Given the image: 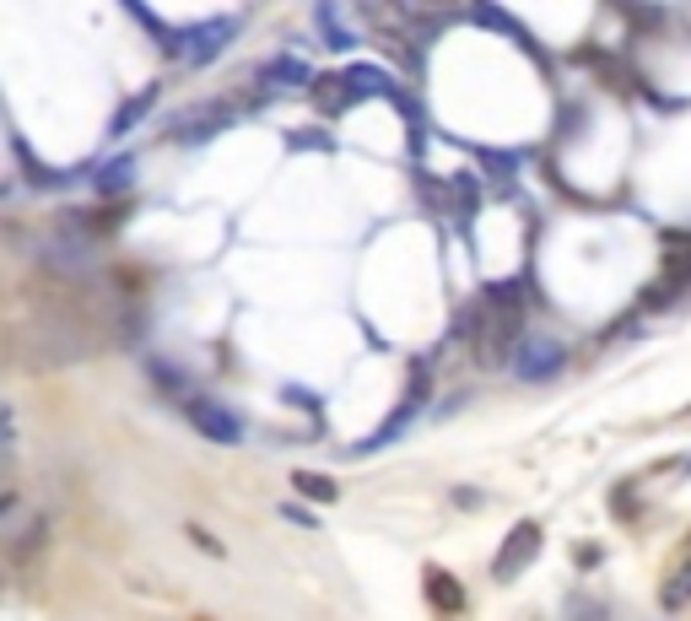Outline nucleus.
Masks as SVG:
<instances>
[{
  "label": "nucleus",
  "mask_w": 691,
  "mask_h": 621,
  "mask_svg": "<svg viewBox=\"0 0 691 621\" xmlns=\"http://www.w3.org/2000/svg\"><path fill=\"white\" fill-rule=\"evenodd\" d=\"M518 319H524V292H518V281L492 287L481 303H476V313H470V341L481 346L486 362L503 357V351L518 341Z\"/></svg>",
  "instance_id": "1"
},
{
  "label": "nucleus",
  "mask_w": 691,
  "mask_h": 621,
  "mask_svg": "<svg viewBox=\"0 0 691 621\" xmlns=\"http://www.w3.org/2000/svg\"><path fill=\"white\" fill-rule=\"evenodd\" d=\"M184 416L206 433L211 444H239L243 438V421L227 411L222 400H211V395H189V400H184Z\"/></svg>",
  "instance_id": "2"
},
{
  "label": "nucleus",
  "mask_w": 691,
  "mask_h": 621,
  "mask_svg": "<svg viewBox=\"0 0 691 621\" xmlns=\"http://www.w3.org/2000/svg\"><path fill=\"white\" fill-rule=\"evenodd\" d=\"M239 33V17H222V22H201V28H189V33H173V55H189V60H211V55H222L227 49V38Z\"/></svg>",
  "instance_id": "3"
},
{
  "label": "nucleus",
  "mask_w": 691,
  "mask_h": 621,
  "mask_svg": "<svg viewBox=\"0 0 691 621\" xmlns=\"http://www.w3.org/2000/svg\"><path fill=\"white\" fill-rule=\"evenodd\" d=\"M562 346L556 341H518L514 351V368H518V379L524 384H541V379H552V373H562Z\"/></svg>",
  "instance_id": "4"
},
{
  "label": "nucleus",
  "mask_w": 691,
  "mask_h": 621,
  "mask_svg": "<svg viewBox=\"0 0 691 621\" xmlns=\"http://www.w3.org/2000/svg\"><path fill=\"white\" fill-rule=\"evenodd\" d=\"M535 552H541V524H518L514 535L503 541V552H497V579H514V573H524L529 562H535Z\"/></svg>",
  "instance_id": "5"
},
{
  "label": "nucleus",
  "mask_w": 691,
  "mask_h": 621,
  "mask_svg": "<svg viewBox=\"0 0 691 621\" xmlns=\"http://www.w3.org/2000/svg\"><path fill=\"white\" fill-rule=\"evenodd\" d=\"M227 125H233V108L227 104H201V108H189V114H178L173 136L178 140H206V136H216V130H227Z\"/></svg>",
  "instance_id": "6"
},
{
  "label": "nucleus",
  "mask_w": 691,
  "mask_h": 621,
  "mask_svg": "<svg viewBox=\"0 0 691 621\" xmlns=\"http://www.w3.org/2000/svg\"><path fill=\"white\" fill-rule=\"evenodd\" d=\"M260 81H271V87L286 93V87H303V81H309V66H303L298 55H276V60L260 66Z\"/></svg>",
  "instance_id": "7"
},
{
  "label": "nucleus",
  "mask_w": 691,
  "mask_h": 621,
  "mask_svg": "<svg viewBox=\"0 0 691 621\" xmlns=\"http://www.w3.org/2000/svg\"><path fill=\"white\" fill-rule=\"evenodd\" d=\"M659 605H664V611H687V605H691V556H681V567L664 579V589H659Z\"/></svg>",
  "instance_id": "8"
},
{
  "label": "nucleus",
  "mask_w": 691,
  "mask_h": 621,
  "mask_svg": "<svg viewBox=\"0 0 691 621\" xmlns=\"http://www.w3.org/2000/svg\"><path fill=\"white\" fill-rule=\"evenodd\" d=\"M427 594H438V600H444V611H459V605H465V589L454 584L449 573H427Z\"/></svg>",
  "instance_id": "9"
},
{
  "label": "nucleus",
  "mask_w": 691,
  "mask_h": 621,
  "mask_svg": "<svg viewBox=\"0 0 691 621\" xmlns=\"http://www.w3.org/2000/svg\"><path fill=\"white\" fill-rule=\"evenodd\" d=\"M292 482H298V492L313 497V503H335V482H330V476H313V470H303V476H292Z\"/></svg>",
  "instance_id": "10"
},
{
  "label": "nucleus",
  "mask_w": 691,
  "mask_h": 621,
  "mask_svg": "<svg viewBox=\"0 0 691 621\" xmlns=\"http://www.w3.org/2000/svg\"><path fill=\"white\" fill-rule=\"evenodd\" d=\"M152 98H157V87H146V93H140L136 104H125V108H119V119H114V136H125V130H130V125H136L140 114H146V108H152Z\"/></svg>",
  "instance_id": "11"
},
{
  "label": "nucleus",
  "mask_w": 691,
  "mask_h": 621,
  "mask_svg": "<svg viewBox=\"0 0 691 621\" xmlns=\"http://www.w3.org/2000/svg\"><path fill=\"white\" fill-rule=\"evenodd\" d=\"M136 178V157H119V163H108L104 178H98V190H125Z\"/></svg>",
  "instance_id": "12"
}]
</instances>
